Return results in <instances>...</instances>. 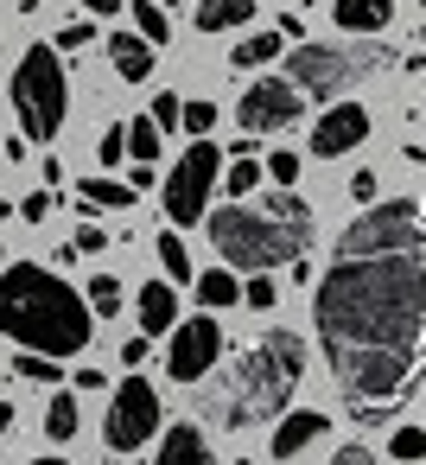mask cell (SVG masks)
Here are the masks:
<instances>
[{"instance_id":"1","label":"cell","mask_w":426,"mask_h":465,"mask_svg":"<svg viewBox=\"0 0 426 465\" xmlns=\"http://www.w3.org/2000/svg\"><path fill=\"white\" fill-rule=\"evenodd\" d=\"M312 325L356 420H388L426 376V198H388L344 223Z\"/></svg>"},{"instance_id":"2","label":"cell","mask_w":426,"mask_h":465,"mask_svg":"<svg viewBox=\"0 0 426 465\" xmlns=\"http://www.w3.org/2000/svg\"><path fill=\"white\" fill-rule=\"evenodd\" d=\"M90 300L58 281L52 268L39 262H7L0 268V331L26 351H45V357H77L90 344Z\"/></svg>"},{"instance_id":"3","label":"cell","mask_w":426,"mask_h":465,"mask_svg":"<svg viewBox=\"0 0 426 465\" xmlns=\"http://www.w3.org/2000/svg\"><path fill=\"white\" fill-rule=\"evenodd\" d=\"M204 223H210L217 255L229 268H248V274H274V268L299 262L312 242V204L293 185H280L274 198H255V204H242V198L217 204Z\"/></svg>"},{"instance_id":"4","label":"cell","mask_w":426,"mask_h":465,"mask_svg":"<svg viewBox=\"0 0 426 465\" xmlns=\"http://www.w3.org/2000/svg\"><path fill=\"white\" fill-rule=\"evenodd\" d=\"M305 376V344L293 331H267L255 338L210 389H204V420L217 427H255V420H274L293 389Z\"/></svg>"},{"instance_id":"5","label":"cell","mask_w":426,"mask_h":465,"mask_svg":"<svg viewBox=\"0 0 426 465\" xmlns=\"http://www.w3.org/2000/svg\"><path fill=\"white\" fill-rule=\"evenodd\" d=\"M14 109H20L26 141H45V147L58 141V128L71 115V84H64V64H58L52 45H33L20 58V71H14Z\"/></svg>"},{"instance_id":"6","label":"cell","mask_w":426,"mask_h":465,"mask_svg":"<svg viewBox=\"0 0 426 465\" xmlns=\"http://www.w3.org/2000/svg\"><path fill=\"white\" fill-rule=\"evenodd\" d=\"M382 64H388V45H312V39H299V52H286V77L312 103H337L350 84H363Z\"/></svg>"},{"instance_id":"7","label":"cell","mask_w":426,"mask_h":465,"mask_svg":"<svg viewBox=\"0 0 426 465\" xmlns=\"http://www.w3.org/2000/svg\"><path fill=\"white\" fill-rule=\"evenodd\" d=\"M217 185H223V147H217L210 134H198V141L179 153L172 179H166V217H172L179 230L204 223V204H210Z\"/></svg>"},{"instance_id":"8","label":"cell","mask_w":426,"mask_h":465,"mask_svg":"<svg viewBox=\"0 0 426 465\" xmlns=\"http://www.w3.org/2000/svg\"><path fill=\"white\" fill-rule=\"evenodd\" d=\"M160 395H153V382L147 376H128L121 389H115V401H109V420H102V433H109V446L115 452H134V446H147L153 433H160Z\"/></svg>"},{"instance_id":"9","label":"cell","mask_w":426,"mask_h":465,"mask_svg":"<svg viewBox=\"0 0 426 465\" xmlns=\"http://www.w3.org/2000/svg\"><path fill=\"white\" fill-rule=\"evenodd\" d=\"M305 115V90L293 84V77H255L248 90H242V103H236V122L248 128V134H280V128H293Z\"/></svg>"},{"instance_id":"10","label":"cell","mask_w":426,"mask_h":465,"mask_svg":"<svg viewBox=\"0 0 426 465\" xmlns=\"http://www.w3.org/2000/svg\"><path fill=\"white\" fill-rule=\"evenodd\" d=\"M217 357H223V325L210 312L172 325V351H166V376L172 382H204L217 370Z\"/></svg>"},{"instance_id":"11","label":"cell","mask_w":426,"mask_h":465,"mask_svg":"<svg viewBox=\"0 0 426 465\" xmlns=\"http://www.w3.org/2000/svg\"><path fill=\"white\" fill-rule=\"evenodd\" d=\"M369 141V109L363 103H331L312 128V160H337V153H356Z\"/></svg>"},{"instance_id":"12","label":"cell","mask_w":426,"mask_h":465,"mask_svg":"<svg viewBox=\"0 0 426 465\" xmlns=\"http://www.w3.org/2000/svg\"><path fill=\"white\" fill-rule=\"evenodd\" d=\"M153 465H217V452H210V440H204L198 420H179V427H166Z\"/></svg>"},{"instance_id":"13","label":"cell","mask_w":426,"mask_h":465,"mask_svg":"<svg viewBox=\"0 0 426 465\" xmlns=\"http://www.w3.org/2000/svg\"><path fill=\"white\" fill-rule=\"evenodd\" d=\"M153 58H160L153 39H140V33H109V64H115L128 84H147V77H153Z\"/></svg>"},{"instance_id":"14","label":"cell","mask_w":426,"mask_h":465,"mask_svg":"<svg viewBox=\"0 0 426 465\" xmlns=\"http://www.w3.org/2000/svg\"><path fill=\"white\" fill-rule=\"evenodd\" d=\"M134 312H140V331H147V338H166V331L179 325V293H172V281H147Z\"/></svg>"},{"instance_id":"15","label":"cell","mask_w":426,"mask_h":465,"mask_svg":"<svg viewBox=\"0 0 426 465\" xmlns=\"http://www.w3.org/2000/svg\"><path fill=\"white\" fill-rule=\"evenodd\" d=\"M318 433H324V414H318V408H293V414L274 427V459H299Z\"/></svg>"},{"instance_id":"16","label":"cell","mask_w":426,"mask_h":465,"mask_svg":"<svg viewBox=\"0 0 426 465\" xmlns=\"http://www.w3.org/2000/svg\"><path fill=\"white\" fill-rule=\"evenodd\" d=\"M337 26L344 33H356V39H369V33H382L388 20H394V0H337Z\"/></svg>"},{"instance_id":"17","label":"cell","mask_w":426,"mask_h":465,"mask_svg":"<svg viewBox=\"0 0 426 465\" xmlns=\"http://www.w3.org/2000/svg\"><path fill=\"white\" fill-rule=\"evenodd\" d=\"M255 20V0H198V33H236Z\"/></svg>"},{"instance_id":"18","label":"cell","mask_w":426,"mask_h":465,"mask_svg":"<svg viewBox=\"0 0 426 465\" xmlns=\"http://www.w3.org/2000/svg\"><path fill=\"white\" fill-rule=\"evenodd\" d=\"M274 58H286V39H280V33H248V39H236V52H229L236 71H261V64H274Z\"/></svg>"},{"instance_id":"19","label":"cell","mask_w":426,"mask_h":465,"mask_svg":"<svg viewBox=\"0 0 426 465\" xmlns=\"http://www.w3.org/2000/svg\"><path fill=\"white\" fill-rule=\"evenodd\" d=\"M77 204L83 211H128L134 204V185H115V179H77Z\"/></svg>"},{"instance_id":"20","label":"cell","mask_w":426,"mask_h":465,"mask_svg":"<svg viewBox=\"0 0 426 465\" xmlns=\"http://www.w3.org/2000/svg\"><path fill=\"white\" fill-rule=\"evenodd\" d=\"M229 153H242L236 166H223V185H229V198H248L255 185H261V160H255V134L248 141H236Z\"/></svg>"},{"instance_id":"21","label":"cell","mask_w":426,"mask_h":465,"mask_svg":"<svg viewBox=\"0 0 426 465\" xmlns=\"http://www.w3.org/2000/svg\"><path fill=\"white\" fill-rule=\"evenodd\" d=\"M242 300V281L229 268H204L198 274V306H236Z\"/></svg>"},{"instance_id":"22","label":"cell","mask_w":426,"mask_h":465,"mask_svg":"<svg viewBox=\"0 0 426 465\" xmlns=\"http://www.w3.org/2000/svg\"><path fill=\"white\" fill-rule=\"evenodd\" d=\"M153 255H160V268H166V281H191V249L179 242V230H166V236L153 242Z\"/></svg>"},{"instance_id":"23","label":"cell","mask_w":426,"mask_h":465,"mask_svg":"<svg viewBox=\"0 0 426 465\" xmlns=\"http://www.w3.org/2000/svg\"><path fill=\"white\" fill-rule=\"evenodd\" d=\"M45 440H77V395H52V408H45Z\"/></svg>"},{"instance_id":"24","label":"cell","mask_w":426,"mask_h":465,"mask_svg":"<svg viewBox=\"0 0 426 465\" xmlns=\"http://www.w3.org/2000/svg\"><path fill=\"white\" fill-rule=\"evenodd\" d=\"M134 33H140V39H153V45H166V39H172V20H166L160 0H134Z\"/></svg>"},{"instance_id":"25","label":"cell","mask_w":426,"mask_h":465,"mask_svg":"<svg viewBox=\"0 0 426 465\" xmlns=\"http://www.w3.org/2000/svg\"><path fill=\"white\" fill-rule=\"evenodd\" d=\"M128 153H134V160H153V153H160V122H153V115L128 122Z\"/></svg>"},{"instance_id":"26","label":"cell","mask_w":426,"mask_h":465,"mask_svg":"<svg viewBox=\"0 0 426 465\" xmlns=\"http://www.w3.org/2000/svg\"><path fill=\"white\" fill-rule=\"evenodd\" d=\"M83 300H90V312H102V319H109V312L121 306V281H115V274H96Z\"/></svg>"},{"instance_id":"27","label":"cell","mask_w":426,"mask_h":465,"mask_svg":"<svg viewBox=\"0 0 426 465\" xmlns=\"http://www.w3.org/2000/svg\"><path fill=\"white\" fill-rule=\"evenodd\" d=\"M388 452L407 465V459H426V427H394L388 433Z\"/></svg>"},{"instance_id":"28","label":"cell","mask_w":426,"mask_h":465,"mask_svg":"<svg viewBox=\"0 0 426 465\" xmlns=\"http://www.w3.org/2000/svg\"><path fill=\"white\" fill-rule=\"evenodd\" d=\"M299 166H305V160H299V153H293V147H274V153H267V166H261V173H267V179H274V185H293V179H299Z\"/></svg>"},{"instance_id":"29","label":"cell","mask_w":426,"mask_h":465,"mask_svg":"<svg viewBox=\"0 0 426 465\" xmlns=\"http://www.w3.org/2000/svg\"><path fill=\"white\" fill-rule=\"evenodd\" d=\"M14 370H20L26 382H58V357H45V351H26V357H14Z\"/></svg>"},{"instance_id":"30","label":"cell","mask_w":426,"mask_h":465,"mask_svg":"<svg viewBox=\"0 0 426 465\" xmlns=\"http://www.w3.org/2000/svg\"><path fill=\"white\" fill-rule=\"evenodd\" d=\"M153 122H160V134H166V128H179V122H185V96L160 90V96H153Z\"/></svg>"},{"instance_id":"31","label":"cell","mask_w":426,"mask_h":465,"mask_svg":"<svg viewBox=\"0 0 426 465\" xmlns=\"http://www.w3.org/2000/svg\"><path fill=\"white\" fill-rule=\"evenodd\" d=\"M179 128H191V141L210 134V128H217V103H185V122H179Z\"/></svg>"},{"instance_id":"32","label":"cell","mask_w":426,"mask_h":465,"mask_svg":"<svg viewBox=\"0 0 426 465\" xmlns=\"http://www.w3.org/2000/svg\"><path fill=\"white\" fill-rule=\"evenodd\" d=\"M96 160H102V166H121V160H128V128H109L102 147H96Z\"/></svg>"},{"instance_id":"33","label":"cell","mask_w":426,"mask_h":465,"mask_svg":"<svg viewBox=\"0 0 426 465\" xmlns=\"http://www.w3.org/2000/svg\"><path fill=\"white\" fill-rule=\"evenodd\" d=\"M242 300H248L255 312H267V306H274V274H248V287H242Z\"/></svg>"},{"instance_id":"34","label":"cell","mask_w":426,"mask_h":465,"mask_svg":"<svg viewBox=\"0 0 426 465\" xmlns=\"http://www.w3.org/2000/svg\"><path fill=\"white\" fill-rule=\"evenodd\" d=\"M20 217H26V223H45V217H52V185L33 192V198H20Z\"/></svg>"},{"instance_id":"35","label":"cell","mask_w":426,"mask_h":465,"mask_svg":"<svg viewBox=\"0 0 426 465\" xmlns=\"http://www.w3.org/2000/svg\"><path fill=\"white\" fill-rule=\"evenodd\" d=\"M331 465H375V452L363 446V440H350V446H337V459Z\"/></svg>"},{"instance_id":"36","label":"cell","mask_w":426,"mask_h":465,"mask_svg":"<svg viewBox=\"0 0 426 465\" xmlns=\"http://www.w3.org/2000/svg\"><path fill=\"white\" fill-rule=\"evenodd\" d=\"M375 192H382L375 173H356V179H350V198H356V204H375Z\"/></svg>"},{"instance_id":"37","label":"cell","mask_w":426,"mask_h":465,"mask_svg":"<svg viewBox=\"0 0 426 465\" xmlns=\"http://www.w3.org/2000/svg\"><path fill=\"white\" fill-rule=\"evenodd\" d=\"M77 255H102V230H96V223L77 230Z\"/></svg>"},{"instance_id":"38","label":"cell","mask_w":426,"mask_h":465,"mask_svg":"<svg viewBox=\"0 0 426 465\" xmlns=\"http://www.w3.org/2000/svg\"><path fill=\"white\" fill-rule=\"evenodd\" d=\"M121 363H128V370H140V363H147V331H140V338H128V344H121Z\"/></svg>"},{"instance_id":"39","label":"cell","mask_w":426,"mask_h":465,"mask_svg":"<svg viewBox=\"0 0 426 465\" xmlns=\"http://www.w3.org/2000/svg\"><path fill=\"white\" fill-rule=\"evenodd\" d=\"M280 39H286V45H299V39H305V20H299V14H286V20H280Z\"/></svg>"},{"instance_id":"40","label":"cell","mask_w":426,"mask_h":465,"mask_svg":"<svg viewBox=\"0 0 426 465\" xmlns=\"http://www.w3.org/2000/svg\"><path fill=\"white\" fill-rule=\"evenodd\" d=\"M58 45H64V52H77V45H90V26H64V33H58Z\"/></svg>"},{"instance_id":"41","label":"cell","mask_w":426,"mask_h":465,"mask_svg":"<svg viewBox=\"0 0 426 465\" xmlns=\"http://www.w3.org/2000/svg\"><path fill=\"white\" fill-rule=\"evenodd\" d=\"M77 7H90V14H102V20H109V14L121 7V0H77Z\"/></svg>"},{"instance_id":"42","label":"cell","mask_w":426,"mask_h":465,"mask_svg":"<svg viewBox=\"0 0 426 465\" xmlns=\"http://www.w3.org/2000/svg\"><path fill=\"white\" fill-rule=\"evenodd\" d=\"M14 433V401H0V440Z\"/></svg>"},{"instance_id":"43","label":"cell","mask_w":426,"mask_h":465,"mask_svg":"<svg viewBox=\"0 0 426 465\" xmlns=\"http://www.w3.org/2000/svg\"><path fill=\"white\" fill-rule=\"evenodd\" d=\"M33 465H64V459H33Z\"/></svg>"},{"instance_id":"44","label":"cell","mask_w":426,"mask_h":465,"mask_svg":"<svg viewBox=\"0 0 426 465\" xmlns=\"http://www.w3.org/2000/svg\"><path fill=\"white\" fill-rule=\"evenodd\" d=\"M7 211H14V204H0V217H7Z\"/></svg>"}]
</instances>
